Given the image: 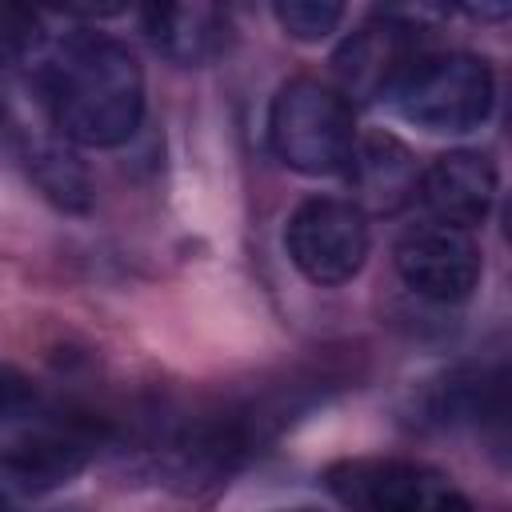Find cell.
<instances>
[{"label":"cell","mask_w":512,"mask_h":512,"mask_svg":"<svg viewBox=\"0 0 512 512\" xmlns=\"http://www.w3.org/2000/svg\"><path fill=\"white\" fill-rule=\"evenodd\" d=\"M32 408H36V388H32V380H28L20 368L0 364V428L20 424Z\"/></svg>","instance_id":"9a60e30c"},{"label":"cell","mask_w":512,"mask_h":512,"mask_svg":"<svg viewBox=\"0 0 512 512\" xmlns=\"http://www.w3.org/2000/svg\"><path fill=\"white\" fill-rule=\"evenodd\" d=\"M272 16L292 40L320 44L340 28L344 4H336V0H280V4H272Z\"/></svg>","instance_id":"7c38bea8"},{"label":"cell","mask_w":512,"mask_h":512,"mask_svg":"<svg viewBox=\"0 0 512 512\" xmlns=\"http://www.w3.org/2000/svg\"><path fill=\"white\" fill-rule=\"evenodd\" d=\"M392 260H396L400 280L432 304H460L472 296V288L480 280L476 240L460 228H448V224L408 228L396 240Z\"/></svg>","instance_id":"8992f818"},{"label":"cell","mask_w":512,"mask_h":512,"mask_svg":"<svg viewBox=\"0 0 512 512\" xmlns=\"http://www.w3.org/2000/svg\"><path fill=\"white\" fill-rule=\"evenodd\" d=\"M44 32H40V16L32 8H16V4H0V60L16 64L28 60L40 48Z\"/></svg>","instance_id":"5bb4252c"},{"label":"cell","mask_w":512,"mask_h":512,"mask_svg":"<svg viewBox=\"0 0 512 512\" xmlns=\"http://www.w3.org/2000/svg\"><path fill=\"white\" fill-rule=\"evenodd\" d=\"M284 248L312 284H348L368 260V216L344 196H312L288 216Z\"/></svg>","instance_id":"5b68a950"},{"label":"cell","mask_w":512,"mask_h":512,"mask_svg":"<svg viewBox=\"0 0 512 512\" xmlns=\"http://www.w3.org/2000/svg\"><path fill=\"white\" fill-rule=\"evenodd\" d=\"M416 32L420 28L408 24L396 12H384V16L368 20V24H360L344 40V48L336 52V72L344 80V92H352V96H376L380 100L384 88L400 76V68L412 56L424 52Z\"/></svg>","instance_id":"9c48e42d"},{"label":"cell","mask_w":512,"mask_h":512,"mask_svg":"<svg viewBox=\"0 0 512 512\" xmlns=\"http://www.w3.org/2000/svg\"><path fill=\"white\" fill-rule=\"evenodd\" d=\"M96 448H100V432L84 420L32 428L24 440H16L0 456V484L24 488V492L60 488L96 456Z\"/></svg>","instance_id":"ba28073f"},{"label":"cell","mask_w":512,"mask_h":512,"mask_svg":"<svg viewBox=\"0 0 512 512\" xmlns=\"http://www.w3.org/2000/svg\"><path fill=\"white\" fill-rule=\"evenodd\" d=\"M0 512H16V504H12V492L0 484Z\"/></svg>","instance_id":"2e32d148"},{"label":"cell","mask_w":512,"mask_h":512,"mask_svg":"<svg viewBox=\"0 0 512 512\" xmlns=\"http://www.w3.org/2000/svg\"><path fill=\"white\" fill-rule=\"evenodd\" d=\"M496 164L476 152V148H452L444 156H436L416 184L420 204L432 212L436 224L448 228H476L488 220L492 204H496Z\"/></svg>","instance_id":"52a82bcc"},{"label":"cell","mask_w":512,"mask_h":512,"mask_svg":"<svg viewBox=\"0 0 512 512\" xmlns=\"http://www.w3.org/2000/svg\"><path fill=\"white\" fill-rule=\"evenodd\" d=\"M404 124L432 136H464L476 132L492 104L496 80L488 60L472 52H420L380 96Z\"/></svg>","instance_id":"7a4b0ae2"},{"label":"cell","mask_w":512,"mask_h":512,"mask_svg":"<svg viewBox=\"0 0 512 512\" xmlns=\"http://www.w3.org/2000/svg\"><path fill=\"white\" fill-rule=\"evenodd\" d=\"M52 124L84 148L132 140L144 116V72L128 44L104 32H72L44 68Z\"/></svg>","instance_id":"6da1fadb"},{"label":"cell","mask_w":512,"mask_h":512,"mask_svg":"<svg viewBox=\"0 0 512 512\" xmlns=\"http://www.w3.org/2000/svg\"><path fill=\"white\" fill-rule=\"evenodd\" d=\"M144 36L172 64H208L228 40V16L212 4H152L140 12Z\"/></svg>","instance_id":"8fae6325"},{"label":"cell","mask_w":512,"mask_h":512,"mask_svg":"<svg viewBox=\"0 0 512 512\" xmlns=\"http://www.w3.org/2000/svg\"><path fill=\"white\" fill-rule=\"evenodd\" d=\"M268 140L272 152L304 176H344L356 148L352 104L340 88L296 76L280 84L268 108Z\"/></svg>","instance_id":"3957f363"},{"label":"cell","mask_w":512,"mask_h":512,"mask_svg":"<svg viewBox=\"0 0 512 512\" xmlns=\"http://www.w3.org/2000/svg\"><path fill=\"white\" fill-rule=\"evenodd\" d=\"M352 192H356V208H372V212H396L416 196L420 184V168L412 160V152L388 136V132H372V136H356L348 172Z\"/></svg>","instance_id":"30bf717a"},{"label":"cell","mask_w":512,"mask_h":512,"mask_svg":"<svg viewBox=\"0 0 512 512\" xmlns=\"http://www.w3.org/2000/svg\"><path fill=\"white\" fill-rule=\"evenodd\" d=\"M32 176L52 200H60L68 208H84L88 204V180L72 164V156L56 152V148H40V152H32Z\"/></svg>","instance_id":"4fadbf2b"},{"label":"cell","mask_w":512,"mask_h":512,"mask_svg":"<svg viewBox=\"0 0 512 512\" xmlns=\"http://www.w3.org/2000/svg\"><path fill=\"white\" fill-rule=\"evenodd\" d=\"M292 512H316V508H292Z\"/></svg>","instance_id":"e0dca14e"},{"label":"cell","mask_w":512,"mask_h":512,"mask_svg":"<svg viewBox=\"0 0 512 512\" xmlns=\"http://www.w3.org/2000/svg\"><path fill=\"white\" fill-rule=\"evenodd\" d=\"M328 492L348 512H476L452 476L396 456L340 460L324 472Z\"/></svg>","instance_id":"277c9868"}]
</instances>
